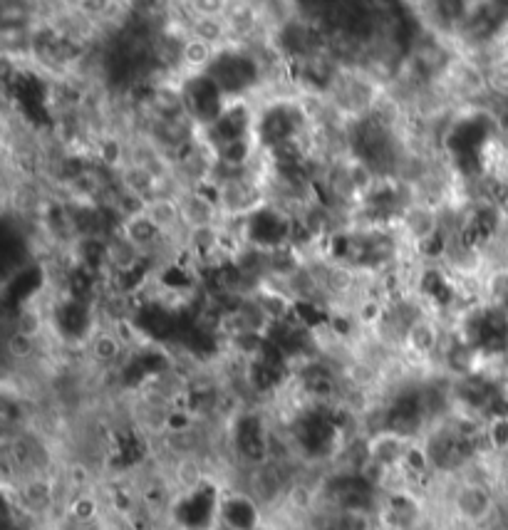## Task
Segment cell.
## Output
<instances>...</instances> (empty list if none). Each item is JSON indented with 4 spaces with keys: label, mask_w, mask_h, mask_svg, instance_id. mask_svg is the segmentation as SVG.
<instances>
[{
    "label": "cell",
    "mask_w": 508,
    "mask_h": 530,
    "mask_svg": "<svg viewBox=\"0 0 508 530\" xmlns=\"http://www.w3.org/2000/svg\"><path fill=\"white\" fill-rule=\"evenodd\" d=\"M221 528L224 530H263L266 511L243 488H231L221 498Z\"/></svg>",
    "instance_id": "cell-9"
},
{
    "label": "cell",
    "mask_w": 508,
    "mask_h": 530,
    "mask_svg": "<svg viewBox=\"0 0 508 530\" xmlns=\"http://www.w3.org/2000/svg\"><path fill=\"white\" fill-rule=\"evenodd\" d=\"M179 85L181 92H184L186 117L194 122V127L199 132H206L209 127H214L224 117L228 105H231L224 90L206 72H186L179 80Z\"/></svg>",
    "instance_id": "cell-6"
},
{
    "label": "cell",
    "mask_w": 508,
    "mask_h": 530,
    "mask_svg": "<svg viewBox=\"0 0 508 530\" xmlns=\"http://www.w3.org/2000/svg\"><path fill=\"white\" fill-rule=\"evenodd\" d=\"M186 28H189L191 38L201 40V43L211 45V48H224V43L231 38L224 15H209V13H186Z\"/></svg>",
    "instance_id": "cell-14"
},
{
    "label": "cell",
    "mask_w": 508,
    "mask_h": 530,
    "mask_svg": "<svg viewBox=\"0 0 508 530\" xmlns=\"http://www.w3.org/2000/svg\"><path fill=\"white\" fill-rule=\"evenodd\" d=\"M256 132V112L246 105V102H231L224 112V117L209 127L201 134V142L211 149V154L219 152L221 147L233 142H243V139H256L253 137Z\"/></svg>",
    "instance_id": "cell-8"
},
{
    "label": "cell",
    "mask_w": 508,
    "mask_h": 530,
    "mask_svg": "<svg viewBox=\"0 0 508 530\" xmlns=\"http://www.w3.org/2000/svg\"><path fill=\"white\" fill-rule=\"evenodd\" d=\"M219 530H224V528H219Z\"/></svg>",
    "instance_id": "cell-25"
},
{
    "label": "cell",
    "mask_w": 508,
    "mask_h": 530,
    "mask_svg": "<svg viewBox=\"0 0 508 530\" xmlns=\"http://www.w3.org/2000/svg\"><path fill=\"white\" fill-rule=\"evenodd\" d=\"M13 332H20V335H28L40 342V337H43V332H45V313L33 303L25 305V308H20V310H15Z\"/></svg>",
    "instance_id": "cell-21"
},
{
    "label": "cell",
    "mask_w": 508,
    "mask_h": 530,
    "mask_svg": "<svg viewBox=\"0 0 508 530\" xmlns=\"http://www.w3.org/2000/svg\"><path fill=\"white\" fill-rule=\"evenodd\" d=\"M447 506L449 513H452V521L464 530L494 528L499 523L496 518L501 513L499 488L491 486V483L454 478Z\"/></svg>",
    "instance_id": "cell-2"
},
{
    "label": "cell",
    "mask_w": 508,
    "mask_h": 530,
    "mask_svg": "<svg viewBox=\"0 0 508 530\" xmlns=\"http://www.w3.org/2000/svg\"><path fill=\"white\" fill-rule=\"evenodd\" d=\"M216 55V48H211V45L201 43V40L196 38H186L184 48H181V67H186V70L191 72H206V67L211 65V60H214Z\"/></svg>",
    "instance_id": "cell-20"
},
{
    "label": "cell",
    "mask_w": 508,
    "mask_h": 530,
    "mask_svg": "<svg viewBox=\"0 0 508 530\" xmlns=\"http://www.w3.org/2000/svg\"><path fill=\"white\" fill-rule=\"evenodd\" d=\"M310 127L308 109L298 100H273L256 112V144L261 152L278 147V144L305 139Z\"/></svg>",
    "instance_id": "cell-3"
},
{
    "label": "cell",
    "mask_w": 508,
    "mask_h": 530,
    "mask_svg": "<svg viewBox=\"0 0 508 530\" xmlns=\"http://www.w3.org/2000/svg\"><path fill=\"white\" fill-rule=\"evenodd\" d=\"M412 444L414 441L402 439V436L390 434V431H380V434L367 436V459H370V464L397 474Z\"/></svg>",
    "instance_id": "cell-13"
},
{
    "label": "cell",
    "mask_w": 508,
    "mask_h": 530,
    "mask_svg": "<svg viewBox=\"0 0 508 530\" xmlns=\"http://www.w3.org/2000/svg\"><path fill=\"white\" fill-rule=\"evenodd\" d=\"M484 290H486V300H489V305H499V308H504L508 303V268H494L489 275H486V283H484Z\"/></svg>",
    "instance_id": "cell-22"
},
{
    "label": "cell",
    "mask_w": 508,
    "mask_h": 530,
    "mask_svg": "<svg viewBox=\"0 0 508 530\" xmlns=\"http://www.w3.org/2000/svg\"><path fill=\"white\" fill-rule=\"evenodd\" d=\"M53 327L65 342H90L100 330L95 303L65 295L53 310Z\"/></svg>",
    "instance_id": "cell-7"
},
{
    "label": "cell",
    "mask_w": 508,
    "mask_h": 530,
    "mask_svg": "<svg viewBox=\"0 0 508 530\" xmlns=\"http://www.w3.org/2000/svg\"><path fill=\"white\" fill-rule=\"evenodd\" d=\"M397 228L419 248L422 243H427L429 238L437 236L444 226H442V216H439V211L434 209V206L419 204L417 201V204L404 209V213L397 221Z\"/></svg>",
    "instance_id": "cell-11"
},
{
    "label": "cell",
    "mask_w": 508,
    "mask_h": 530,
    "mask_svg": "<svg viewBox=\"0 0 508 530\" xmlns=\"http://www.w3.org/2000/svg\"><path fill=\"white\" fill-rule=\"evenodd\" d=\"M442 340H444V332L439 330V327L434 325V322L429 318H422L419 322H414L412 327H409V332L404 335L402 345L407 347L412 355L427 360V357L437 355V352L442 350Z\"/></svg>",
    "instance_id": "cell-15"
},
{
    "label": "cell",
    "mask_w": 508,
    "mask_h": 530,
    "mask_svg": "<svg viewBox=\"0 0 508 530\" xmlns=\"http://www.w3.org/2000/svg\"><path fill=\"white\" fill-rule=\"evenodd\" d=\"M122 233H124V236H127L129 241H132L134 246H137L139 251H142L147 258H152V251H157L159 243H162L164 238H167L162 231H159L157 226H154L152 218H149L147 213H142V216L129 218V221H124Z\"/></svg>",
    "instance_id": "cell-16"
},
{
    "label": "cell",
    "mask_w": 508,
    "mask_h": 530,
    "mask_svg": "<svg viewBox=\"0 0 508 530\" xmlns=\"http://www.w3.org/2000/svg\"><path fill=\"white\" fill-rule=\"evenodd\" d=\"M273 429L258 409H238L228 424V446L243 469L271 461Z\"/></svg>",
    "instance_id": "cell-4"
},
{
    "label": "cell",
    "mask_w": 508,
    "mask_h": 530,
    "mask_svg": "<svg viewBox=\"0 0 508 530\" xmlns=\"http://www.w3.org/2000/svg\"><path fill=\"white\" fill-rule=\"evenodd\" d=\"M124 350H127V345H124V340L119 337V332L107 330V327H100L90 340V357L97 365H117L119 357L124 355Z\"/></svg>",
    "instance_id": "cell-18"
},
{
    "label": "cell",
    "mask_w": 508,
    "mask_h": 530,
    "mask_svg": "<svg viewBox=\"0 0 508 530\" xmlns=\"http://www.w3.org/2000/svg\"><path fill=\"white\" fill-rule=\"evenodd\" d=\"M256 10L261 8H253V5H246V3H233V5H226V25H228V33H231V38H248V35L256 33L258 28V20H261L263 13H256Z\"/></svg>",
    "instance_id": "cell-19"
},
{
    "label": "cell",
    "mask_w": 508,
    "mask_h": 530,
    "mask_svg": "<svg viewBox=\"0 0 508 530\" xmlns=\"http://www.w3.org/2000/svg\"><path fill=\"white\" fill-rule=\"evenodd\" d=\"M293 228V211L276 204V201H266V204L258 206L256 211L243 218L241 241L243 246H251L256 248V251L273 253L278 251V248L290 246V241H293Z\"/></svg>",
    "instance_id": "cell-5"
},
{
    "label": "cell",
    "mask_w": 508,
    "mask_h": 530,
    "mask_svg": "<svg viewBox=\"0 0 508 530\" xmlns=\"http://www.w3.org/2000/svg\"><path fill=\"white\" fill-rule=\"evenodd\" d=\"M144 213L152 218V223L164 233V236H171L174 231L184 228V223H181L179 196H157V199L149 201L147 211Z\"/></svg>",
    "instance_id": "cell-17"
},
{
    "label": "cell",
    "mask_w": 508,
    "mask_h": 530,
    "mask_svg": "<svg viewBox=\"0 0 508 530\" xmlns=\"http://www.w3.org/2000/svg\"><path fill=\"white\" fill-rule=\"evenodd\" d=\"M5 352H8L10 360L15 362H28L38 355V340L28 335H20V332H10L8 340H5Z\"/></svg>",
    "instance_id": "cell-23"
},
{
    "label": "cell",
    "mask_w": 508,
    "mask_h": 530,
    "mask_svg": "<svg viewBox=\"0 0 508 530\" xmlns=\"http://www.w3.org/2000/svg\"><path fill=\"white\" fill-rule=\"evenodd\" d=\"M206 75L224 90L231 102L256 92L263 82V62L253 50L231 43L216 50L214 60L206 67Z\"/></svg>",
    "instance_id": "cell-1"
},
{
    "label": "cell",
    "mask_w": 508,
    "mask_h": 530,
    "mask_svg": "<svg viewBox=\"0 0 508 530\" xmlns=\"http://www.w3.org/2000/svg\"><path fill=\"white\" fill-rule=\"evenodd\" d=\"M179 204L184 231H201V228H214L221 223L219 204L196 186L191 191H181Z\"/></svg>",
    "instance_id": "cell-10"
},
{
    "label": "cell",
    "mask_w": 508,
    "mask_h": 530,
    "mask_svg": "<svg viewBox=\"0 0 508 530\" xmlns=\"http://www.w3.org/2000/svg\"><path fill=\"white\" fill-rule=\"evenodd\" d=\"M313 273L318 275L320 285H323V293L333 300H347L357 293V285H360V270L350 263H320L310 265Z\"/></svg>",
    "instance_id": "cell-12"
},
{
    "label": "cell",
    "mask_w": 508,
    "mask_h": 530,
    "mask_svg": "<svg viewBox=\"0 0 508 530\" xmlns=\"http://www.w3.org/2000/svg\"><path fill=\"white\" fill-rule=\"evenodd\" d=\"M506 357H508V352H506Z\"/></svg>",
    "instance_id": "cell-24"
}]
</instances>
